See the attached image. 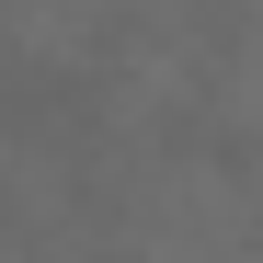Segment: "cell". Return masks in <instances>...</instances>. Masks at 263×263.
<instances>
[{"label":"cell","mask_w":263,"mask_h":263,"mask_svg":"<svg viewBox=\"0 0 263 263\" xmlns=\"http://www.w3.org/2000/svg\"><path fill=\"white\" fill-rule=\"evenodd\" d=\"M92 263H149V252H126V240H115V252H92Z\"/></svg>","instance_id":"cell-1"}]
</instances>
